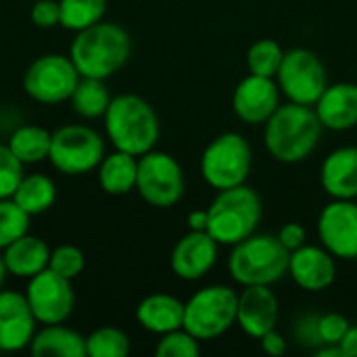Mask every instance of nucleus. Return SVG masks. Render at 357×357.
Returning a JSON list of instances; mask_svg holds the SVG:
<instances>
[{
    "label": "nucleus",
    "mask_w": 357,
    "mask_h": 357,
    "mask_svg": "<svg viewBox=\"0 0 357 357\" xmlns=\"http://www.w3.org/2000/svg\"><path fill=\"white\" fill-rule=\"evenodd\" d=\"M324 126L314 107L284 102L264 123V146L268 155L284 165H295L312 157L322 140Z\"/></svg>",
    "instance_id": "1"
},
{
    "label": "nucleus",
    "mask_w": 357,
    "mask_h": 357,
    "mask_svg": "<svg viewBox=\"0 0 357 357\" xmlns=\"http://www.w3.org/2000/svg\"><path fill=\"white\" fill-rule=\"evenodd\" d=\"M69 56L82 77L109 79L132 56V36L113 21H98L82 31L69 46Z\"/></svg>",
    "instance_id": "2"
},
{
    "label": "nucleus",
    "mask_w": 357,
    "mask_h": 357,
    "mask_svg": "<svg viewBox=\"0 0 357 357\" xmlns=\"http://www.w3.org/2000/svg\"><path fill=\"white\" fill-rule=\"evenodd\" d=\"M105 134L113 149L140 157L153 151L161 136L159 115L149 100L138 94H117L105 115Z\"/></svg>",
    "instance_id": "3"
},
{
    "label": "nucleus",
    "mask_w": 357,
    "mask_h": 357,
    "mask_svg": "<svg viewBox=\"0 0 357 357\" xmlns=\"http://www.w3.org/2000/svg\"><path fill=\"white\" fill-rule=\"evenodd\" d=\"M207 232L220 247H234L257 232L264 215V203L255 188L249 184L218 190L207 207Z\"/></svg>",
    "instance_id": "4"
},
{
    "label": "nucleus",
    "mask_w": 357,
    "mask_h": 357,
    "mask_svg": "<svg viewBox=\"0 0 357 357\" xmlns=\"http://www.w3.org/2000/svg\"><path fill=\"white\" fill-rule=\"evenodd\" d=\"M228 274L241 287H272L289 276L291 251L274 234H251L230 247Z\"/></svg>",
    "instance_id": "5"
},
{
    "label": "nucleus",
    "mask_w": 357,
    "mask_h": 357,
    "mask_svg": "<svg viewBox=\"0 0 357 357\" xmlns=\"http://www.w3.org/2000/svg\"><path fill=\"white\" fill-rule=\"evenodd\" d=\"M253 167V149L238 132H224L215 136L203 151L199 169L201 178L213 190H226L247 184Z\"/></svg>",
    "instance_id": "6"
},
{
    "label": "nucleus",
    "mask_w": 357,
    "mask_h": 357,
    "mask_svg": "<svg viewBox=\"0 0 357 357\" xmlns=\"http://www.w3.org/2000/svg\"><path fill=\"white\" fill-rule=\"evenodd\" d=\"M238 293L226 284H207L184 303V328L199 341L224 337L236 324Z\"/></svg>",
    "instance_id": "7"
},
{
    "label": "nucleus",
    "mask_w": 357,
    "mask_h": 357,
    "mask_svg": "<svg viewBox=\"0 0 357 357\" xmlns=\"http://www.w3.org/2000/svg\"><path fill=\"white\" fill-rule=\"evenodd\" d=\"M105 157V138L90 126L69 123L52 132L48 161L65 176L96 172Z\"/></svg>",
    "instance_id": "8"
},
{
    "label": "nucleus",
    "mask_w": 357,
    "mask_h": 357,
    "mask_svg": "<svg viewBox=\"0 0 357 357\" xmlns=\"http://www.w3.org/2000/svg\"><path fill=\"white\" fill-rule=\"evenodd\" d=\"M186 180L180 161L165 151H149L138 157L136 192L157 209H169L184 197Z\"/></svg>",
    "instance_id": "9"
},
{
    "label": "nucleus",
    "mask_w": 357,
    "mask_h": 357,
    "mask_svg": "<svg viewBox=\"0 0 357 357\" xmlns=\"http://www.w3.org/2000/svg\"><path fill=\"white\" fill-rule=\"evenodd\" d=\"M276 84L289 102L314 107L328 86V73L322 59L310 48L284 50Z\"/></svg>",
    "instance_id": "10"
},
{
    "label": "nucleus",
    "mask_w": 357,
    "mask_h": 357,
    "mask_svg": "<svg viewBox=\"0 0 357 357\" xmlns=\"http://www.w3.org/2000/svg\"><path fill=\"white\" fill-rule=\"evenodd\" d=\"M79 71L69 54L48 52L29 63L23 73V92L40 105H61L79 84Z\"/></svg>",
    "instance_id": "11"
},
{
    "label": "nucleus",
    "mask_w": 357,
    "mask_h": 357,
    "mask_svg": "<svg viewBox=\"0 0 357 357\" xmlns=\"http://www.w3.org/2000/svg\"><path fill=\"white\" fill-rule=\"evenodd\" d=\"M73 280L59 276L50 268L27 280L25 299L36 316L38 324H61L67 322L75 307Z\"/></svg>",
    "instance_id": "12"
},
{
    "label": "nucleus",
    "mask_w": 357,
    "mask_h": 357,
    "mask_svg": "<svg viewBox=\"0 0 357 357\" xmlns=\"http://www.w3.org/2000/svg\"><path fill=\"white\" fill-rule=\"evenodd\" d=\"M320 245L337 259L356 261L357 257V201L331 199L316 222Z\"/></svg>",
    "instance_id": "13"
},
{
    "label": "nucleus",
    "mask_w": 357,
    "mask_h": 357,
    "mask_svg": "<svg viewBox=\"0 0 357 357\" xmlns=\"http://www.w3.org/2000/svg\"><path fill=\"white\" fill-rule=\"evenodd\" d=\"M280 88L274 77L249 73L232 92V111L247 126H264L280 107Z\"/></svg>",
    "instance_id": "14"
},
{
    "label": "nucleus",
    "mask_w": 357,
    "mask_h": 357,
    "mask_svg": "<svg viewBox=\"0 0 357 357\" xmlns=\"http://www.w3.org/2000/svg\"><path fill=\"white\" fill-rule=\"evenodd\" d=\"M220 245L207 230H188L172 249L169 266L174 276L184 282L205 278L218 264Z\"/></svg>",
    "instance_id": "15"
},
{
    "label": "nucleus",
    "mask_w": 357,
    "mask_h": 357,
    "mask_svg": "<svg viewBox=\"0 0 357 357\" xmlns=\"http://www.w3.org/2000/svg\"><path fill=\"white\" fill-rule=\"evenodd\" d=\"M38 331V320L25 299V293L0 291V351L17 354L29 349Z\"/></svg>",
    "instance_id": "16"
},
{
    "label": "nucleus",
    "mask_w": 357,
    "mask_h": 357,
    "mask_svg": "<svg viewBox=\"0 0 357 357\" xmlns=\"http://www.w3.org/2000/svg\"><path fill=\"white\" fill-rule=\"evenodd\" d=\"M280 303L272 287H243L236 305V324L251 339H261L278 324Z\"/></svg>",
    "instance_id": "17"
},
{
    "label": "nucleus",
    "mask_w": 357,
    "mask_h": 357,
    "mask_svg": "<svg viewBox=\"0 0 357 357\" xmlns=\"http://www.w3.org/2000/svg\"><path fill=\"white\" fill-rule=\"evenodd\" d=\"M289 276L299 289L307 293L326 291L337 280V257L322 245L305 243L291 253Z\"/></svg>",
    "instance_id": "18"
},
{
    "label": "nucleus",
    "mask_w": 357,
    "mask_h": 357,
    "mask_svg": "<svg viewBox=\"0 0 357 357\" xmlns=\"http://www.w3.org/2000/svg\"><path fill=\"white\" fill-rule=\"evenodd\" d=\"M314 111L324 130L347 132L357 128V84H328L314 105Z\"/></svg>",
    "instance_id": "19"
},
{
    "label": "nucleus",
    "mask_w": 357,
    "mask_h": 357,
    "mask_svg": "<svg viewBox=\"0 0 357 357\" xmlns=\"http://www.w3.org/2000/svg\"><path fill=\"white\" fill-rule=\"evenodd\" d=\"M320 186L331 199L357 201V146H339L324 157Z\"/></svg>",
    "instance_id": "20"
},
{
    "label": "nucleus",
    "mask_w": 357,
    "mask_h": 357,
    "mask_svg": "<svg viewBox=\"0 0 357 357\" xmlns=\"http://www.w3.org/2000/svg\"><path fill=\"white\" fill-rule=\"evenodd\" d=\"M136 322L157 337L184 328V303L169 293H153L138 303Z\"/></svg>",
    "instance_id": "21"
},
{
    "label": "nucleus",
    "mask_w": 357,
    "mask_h": 357,
    "mask_svg": "<svg viewBox=\"0 0 357 357\" xmlns=\"http://www.w3.org/2000/svg\"><path fill=\"white\" fill-rule=\"evenodd\" d=\"M50 251L52 249L46 245V241L27 232L15 243H10L6 249H2L0 253H2L4 268L10 276L29 280L48 268Z\"/></svg>",
    "instance_id": "22"
},
{
    "label": "nucleus",
    "mask_w": 357,
    "mask_h": 357,
    "mask_svg": "<svg viewBox=\"0 0 357 357\" xmlns=\"http://www.w3.org/2000/svg\"><path fill=\"white\" fill-rule=\"evenodd\" d=\"M29 354L36 357H86V337L61 324H46L36 331Z\"/></svg>",
    "instance_id": "23"
},
{
    "label": "nucleus",
    "mask_w": 357,
    "mask_h": 357,
    "mask_svg": "<svg viewBox=\"0 0 357 357\" xmlns=\"http://www.w3.org/2000/svg\"><path fill=\"white\" fill-rule=\"evenodd\" d=\"M96 178L100 188L111 197H123L136 190V178H138V157L113 151L102 157L100 165L96 167Z\"/></svg>",
    "instance_id": "24"
},
{
    "label": "nucleus",
    "mask_w": 357,
    "mask_h": 357,
    "mask_svg": "<svg viewBox=\"0 0 357 357\" xmlns=\"http://www.w3.org/2000/svg\"><path fill=\"white\" fill-rule=\"evenodd\" d=\"M13 201L29 218L42 215L56 201V184L46 174H25L13 195Z\"/></svg>",
    "instance_id": "25"
},
{
    "label": "nucleus",
    "mask_w": 357,
    "mask_h": 357,
    "mask_svg": "<svg viewBox=\"0 0 357 357\" xmlns=\"http://www.w3.org/2000/svg\"><path fill=\"white\" fill-rule=\"evenodd\" d=\"M50 142L52 132L36 123H23L10 134L6 144L23 165H36L48 159Z\"/></svg>",
    "instance_id": "26"
},
{
    "label": "nucleus",
    "mask_w": 357,
    "mask_h": 357,
    "mask_svg": "<svg viewBox=\"0 0 357 357\" xmlns=\"http://www.w3.org/2000/svg\"><path fill=\"white\" fill-rule=\"evenodd\" d=\"M111 98L113 96L109 94L105 79L79 77V84L75 86L69 102H71L73 113L79 115L82 119H98L105 115Z\"/></svg>",
    "instance_id": "27"
},
{
    "label": "nucleus",
    "mask_w": 357,
    "mask_h": 357,
    "mask_svg": "<svg viewBox=\"0 0 357 357\" xmlns=\"http://www.w3.org/2000/svg\"><path fill=\"white\" fill-rule=\"evenodd\" d=\"M61 27L67 31H82L98 21L107 13V0H59Z\"/></svg>",
    "instance_id": "28"
},
{
    "label": "nucleus",
    "mask_w": 357,
    "mask_h": 357,
    "mask_svg": "<svg viewBox=\"0 0 357 357\" xmlns=\"http://www.w3.org/2000/svg\"><path fill=\"white\" fill-rule=\"evenodd\" d=\"M130 349V337L117 326H100L86 337V357H126Z\"/></svg>",
    "instance_id": "29"
},
{
    "label": "nucleus",
    "mask_w": 357,
    "mask_h": 357,
    "mask_svg": "<svg viewBox=\"0 0 357 357\" xmlns=\"http://www.w3.org/2000/svg\"><path fill=\"white\" fill-rule=\"evenodd\" d=\"M282 56H284V48L276 40H272V38L257 40L247 50V69L253 75L276 77Z\"/></svg>",
    "instance_id": "30"
},
{
    "label": "nucleus",
    "mask_w": 357,
    "mask_h": 357,
    "mask_svg": "<svg viewBox=\"0 0 357 357\" xmlns=\"http://www.w3.org/2000/svg\"><path fill=\"white\" fill-rule=\"evenodd\" d=\"M29 220L13 199H0V251L29 232Z\"/></svg>",
    "instance_id": "31"
},
{
    "label": "nucleus",
    "mask_w": 357,
    "mask_h": 357,
    "mask_svg": "<svg viewBox=\"0 0 357 357\" xmlns=\"http://www.w3.org/2000/svg\"><path fill=\"white\" fill-rule=\"evenodd\" d=\"M157 357H199L201 356V341L192 337L186 328L172 331L161 335L155 347Z\"/></svg>",
    "instance_id": "32"
},
{
    "label": "nucleus",
    "mask_w": 357,
    "mask_h": 357,
    "mask_svg": "<svg viewBox=\"0 0 357 357\" xmlns=\"http://www.w3.org/2000/svg\"><path fill=\"white\" fill-rule=\"evenodd\" d=\"M48 268L63 278L75 280L86 268V255L75 245H59L50 251Z\"/></svg>",
    "instance_id": "33"
},
{
    "label": "nucleus",
    "mask_w": 357,
    "mask_h": 357,
    "mask_svg": "<svg viewBox=\"0 0 357 357\" xmlns=\"http://www.w3.org/2000/svg\"><path fill=\"white\" fill-rule=\"evenodd\" d=\"M23 176L25 165L15 157L8 144H0V199H13Z\"/></svg>",
    "instance_id": "34"
},
{
    "label": "nucleus",
    "mask_w": 357,
    "mask_h": 357,
    "mask_svg": "<svg viewBox=\"0 0 357 357\" xmlns=\"http://www.w3.org/2000/svg\"><path fill=\"white\" fill-rule=\"evenodd\" d=\"M318 314H303L295 320V326H293V335H295V341L305 347V349H318L322 347V339H320V331H318Z\"/></svg>",
    "instance_id": "35"
},
{
    "label": "nucleus",
    "mask_w": 357,
    "mask_h": 357,
    "mask_svg": "<svg viewBox=\"0 0 357 357\" xmlns=\"http://www.w3.org/2000/svg\"><path fill=\"white\" fill-rule=\"evenodd\" d=\"M349 326H351L349 320L337 312L322 314L318 318V331H320V339L324 345H339V341L343 339Z\"/></svg>",
    "instance_id": "36"
},
{
    "label": "nucleus",
    "mask_w": 357,
    "mask_h": 357,
    "mask_svg": "<svg viewBox=\"0 0 357 357\" xmlns=\"http://www.w3.org/2000/svg\"><path fill=\"white\" fill-rule=\"evenodd\" d=\"M31 23L40 29H52L61 23L59 0H36L29 10Z\"/></svg>",
    "instance_id": "37"
},
{
    "label": "nucleus",
    "mask_w": 357,
    "mask_h": 357,
    "mask_svg": "<svg viewBox=\"0 0 357 357\" xmlns=\"http://www.w3.org/2000/svg\"><path fill=\"white\" fill-rule=\"evenodd\" d=\"M276 236H278V241H280L291 253L307 243V230H305V226L299 224V222H289V224H284V226L278 230Z\"/></svg>",
    "instance_id": "38"
},
{
    "label": "nucleus",
    "mask_w": 357,
    "mask_h": 357,
    "mask_svg": "<svg viewBox=\"0 0 357 357\" xmlns=\"http://www.w3.org/2000/svg\"><path fill=\"white\" fill-rule=\"evenodd\" d=\"M259 345H261V351L268 354L270 357H282L289 349V341L282 333H278L276 328L266 333L261 339H259Z\"/></svg>",
    "instance_id": "39"
},
{
    "label": "nucleus",
    "mask_w": 357,
    "mask_h": 357,
    "mask_svg": "<svg viewBox=\"0 0 357 357\" xmlns=\"http://www.w3.org/2000/svg\"><path fill=\"white\" fill-rule=\"evenodd\" d=\"M339 349L343 357H357V324H351L343 339L339 341Z\"/></svg>",
    "instance_id": "40"
},
{
    "label": "nucleus",
    "mask_w": 357,
    "mask_h": 357,
    "mask_svg": "<svg viewBox=\"0 0 357 357\" xmlns=\"http://www.w3.org/2000/svg\"><path fill=\"white\" fill-rule=\"evenodd\" d=\"M207 222H209V213L207 209H192L186 218L188 230H207Z\"/></svg>",
    "instance_id": "41"
},
{
    "label": "nucleus",
    "mask_w": 357,
    "mask_h": 357,
    "mask_svg": "<svg viewBox=\"0 0 357 357\" xmlns=\"http://www.w3.org/2000/svg\"><path fill=\"white\" fill-rule=\"evenodd\" d=\"M314 354H316V357H343L341 356L339 345H322V347H318Z\"/></svg>",
    "instance_id": "42"
},
{
    "label": "nucleus",
    "mask_w": 357,
    "mask_h": 357,
    "mask_svg": "<svg viewBox=\"0 0 357 357\" xmlns=\"http://www.w3.org/2000/svg\"><path fill=\"white\" fill-rule=\"evenodd\" d=\"M6 276H8V272H6V268H4L2 253H0V291H2V287H4V280H6Z\"/></svg>",
    "instance_id": "43"
},
{
    "label": "nucleus",
    "mask_w": 357,
    "mask_h": 357,
    "mask_svg": "<svg viewBox=\"0 0 357 357\" xmlns=\"http://www.w3.org/2000/svg\"><path fill=\"white\" fill-rule=\"evenodd\" d=\"M356 261H357V257H356Z\"/></svg>",
    "instance_id": "44"
}]
</instances>
